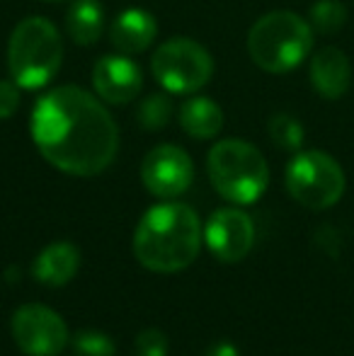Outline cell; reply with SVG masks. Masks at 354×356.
<instances>
[{"label":"cell","instance_id":"obj_12","mask_svg":"<svg viewBox=\"0 0 354 356\" xmlns=\"http://www.w3.org/2000/svg\"><path fill=\"white\" fill-rule=\"evenodd\" d=\"M311 85L321 97L340 99L352 85V63L337 47H323L311 58Z\"/></svg>","mask_w":354,"mask_h":356},{"label":"cell","instance_id":"obj_19","mask_svg":"<svg viewBox=\"0 0 354 356\" xmlns=\"http://www.w3.org/2000/svg\"><path fill=\"white\" fill-rule=\"evenodd\" d=\"M172 102L168 95H151L138 104V124L148 131H158L170 122Z\"/></svg>","mask_w":354,"mask_h":356},{"label":"cell","instance_id":"obj_11","mask_svg":"<svg viewBox=\"0 0 354 356\" xmlns=\"http://www.w3.org/2000/svg\"><path fill=\"white\" fill-rule=\"evenodd\" d=\"M95 92L109 104H127L141 92V71L131 58L124 56H102L92 68Z\"/></svg>","mask_w":354,"mask_h":356},{"label":"cell","instance_id":"obj_13","mask_svg":"<svg viewBox=\"0 0 354 356\" xmlns=\"http://www.w3.org/2000/svg\"><path fill=\"white\" fill-rule=\"evenodd\" d=\"M156 17L141 8H129L119 13L109 27V39H112L114 49H119L122 54L146 51L156 39Z\"/></svg>","mask_w":354,"mask_h":356},{"label":"cell","instance_id":"obj_23","mask_svg":"<svg viewBox=\"0 0 354 356\" xmlns=\"http://www.w3.org/2000/svg\"><path fill=\"white\" fill-rule=\"evenodd\" d=\"M207 356H241L238 354V349H236V344H231V342H216L214 347H209V352Z\"/></svg>","mask_w":354,"mask_h":356},{"label":"cell","instance_id":"obj_15","mask_svg":"<svg viewBox=\"0 0 354 356\" xmlns=\"http://www.w3.org/2000/svg\"><path fill=\"white\" fill-rule=\"evenodd\" d=\"M179 127L197 141H207L223 129V112L211 97H189L179 107Z\"/></svg>","mask_w":354,"mask_h":356},{"label":"cell","instance_id":"obj_3","mask_svg":"<svg viewBox=\"0 0 354 356\" xmlns=\"http://www.w3.org/2000/svg\"><path fill=\"white\" fill-rule=\"evenodd\" d=\"M313 27L289 10H274L257 19L248 32V54L267 73H289L308 58Z\"/></svg>","mask_w":354,"mask_h":356},{"label":"cell","instance_id":"obj_16","mask_svg":"<svg viewBox=\"0 0 354 356\" xmlns=\"http://www.w3.org/2000/svg\"><path fill=\"white\" fill-rule=\"evenodd\" d=\"M66 27L71 39L81 47L97 42L104 27V10L99 0H73L66 15Z\"/></svg>","mask_w":354,"mask_h":356},{"label":"cell","instance_id":"obj_1","mask_svg":"<svg viewBox=\"0 0 354 356\" xmlns=\"http://www.w3.org/2000/svg\"><path fill=\"white\" fill-rule=\"evenodd\" d=\"M32 141L47 163L76 177H92L112 165L119 129L95 95L76 85L47 92L32 109Z\"/></svg>","mask_w":354,"mask_h":356},{"label":"cell","instance_id":"obj_22","mask_svg":"<svg viewBox=\"0 0 354 356\" xmlns=\"http://www.w3.org/2000/svg\"><path fill=\"white\" fill-rule=\"evenodd\" d=\"M19 107V85L10 80H0V119H10Z\"/></svg>","mask_w":354,"mask_h":356},{"label":"cell","instance_id":"obj_21","mask_svg":"<svg viewBox=\"0 0 354 356\" xmlns=\"http://www.w3.org/2000/svg\"><path fill=\"white\" fill-rule=\"evenodd\" d=\"M134 352H136V356H168L170 354V342H168L166 332L148 327L143 332H138Z\"/></svg>","mask_w":354,"mask_h":356},{"label":"cell","instance_id":"obj_10","mask_svg":"<svg viewBox=\"0 0 354 356\" xmlns=\"http://www.w3.org/2000/svg\"><path fill=\"white\" fill-rule=\"evenodd\" d=\"M204 243L221 262H241L255 243L252 218L241 209H218L204 225Z\"/></svg>","mask_w":354,"mask_h":356},{"label":"cell","instance_id":"obj_18","mask_svg":"<svg viewBox=\"0 0 354 356\" xmlns=\"http://www.w3.org/2000/svg\"><path fill=\"white\" fill-rule=\"evenodd\" d=\"M269 138L282 150H298L303 145V127L291 114H274L267 124Z\"/></svg>","mask_w":354,"mask_h":356},{"label":"cell","instance_id":"obj_7","mask_svg":"<svg viewBox=\"0 0 354 356\" xmlns=\"http://www.w3.org/2000/svg\"><path fill=\"white\" fill-rule=\"evenodd\" d=\"M153 78L175 95H192L211 80L214 58L199 42L192 39H170L156 49L151 58Z\"/></svg>","mask_w":354,"mask_h":356},{"label":"cell","instance_id":"obj_8","mask_svg":"<svg viewBox=\"0 0 354 356\" xmlns=\"http://www.w3.org/2000/svg\"><path fill=\"white\" fill-rule=\"evenodd\" d=\"M13 337L29 356H56L68 344V327L56 310L27 303L13 315Z\"/></svg>","mask_w":354,"mask_h":356},{"label":"cell","instance_id":"obj_6","mask_svg":"<svg viewBox=\"0 0 354 356\" xmlns=\"http://www.w3.org/2000/svg\"><path fill=\"white\" fill-rule=\"evenodd\" d=\"M287 189L311 211L335 207L345 194V172L332 155L323 150L296 153L287 168Z\"/></svg>","mask_w":354,"mask_h":356},{"label":"cell","instance_id":"obj_20","mask_svg":"<svg viewBox=\"0 0 354 356\" xmlns=\"http://www.w3.org/2000/svg\"><path fill=\"white\" fill-rule=\"evenodd\" d=\"M73 349L78 356H114L117 347L104 332L97 330H81V332L73 337Z\"/></svg>","mask_w":354,"mask_h":356},{"label":"cell","instance_id":"obj_2","mask_svg":"<svg viewBox=\"0 0 354 356\" xmlns=\"http://www.w3.org/2000/svg\"><path fill=\"white\" fill-rule=\"evenodd\" d=\"M202 238L199 216L187 204L166 202L148 209L138 220L134 254L141 267L158 274H172L197 259Z\"/></svg>","mask_w":354,"mask_h":356},{"label":"cell","instance_id":"obj_4","mask_svg":"<svg viewBox=\"0 0 354 356\" xmlns=\"http://www.w3.org/2000/svg\"><path fill=\"white\" fill-rule=\"evenodd\" d=\"M63 61V42L47 17H27L8 44L10 78L22 90H39L54 80Z\"/></svg>","mask_w":354,"mask_h":356},{"label":"cell","instance_id":"obj_9","mask_svg":"<svg viewBox=\"0 0 354 356\" xmlns=\"http://www.w3.org/2000/svg\"><path fill=\"white\" fill-rule=\"evenodd\" d=\"M194 165L192 158L179 145L163 143L148 150L141 165V179L153 197L175 199L192 184Z\"/></svg>","mask_w":354,"mask_h":356},{"label":"cell","instance_id":"obj_14","mask_svg":"<svg viewBox=\"0 0 354 356\" xmlns=\"http://www.w3.org/2000/svg\"><path fill=\"white\" fill-rule=\"evenodd\" d=\"M81 267V252L73 243L58 240L37 254L32 274L47 286H66Z\"/></svg>","mask_w":354,"mask_h":356},{"label":"cell","instance_id":"obj_5","mask_svg":"<svg viewBox=\"0 0 354 356\" xmlns=\"http://www.w3.org/2000/svg\"><path fill=\"white\" fill-rule=\"evenodd\" d=\"M214 189L231 204H255L269 184L267 160L252 143L241 138L218 141L207 158Z\"/></svg>","mask_w":354,"mask_h":356},{"label":"cell","instance_id":"obj_17","mask_svg":"<svg viewBox=\"0 0 354 356\" xmlns=\"http://www.w3.org/2000/svg\"><path fill=\"white\" fill-rule=\"evenodd\" d=\"M313 32L321 34H335L345 27L347 22V8L340 0H316L308 15Z\"/></svg>","mask_w":354,"mask_h":356}]
</instances>
